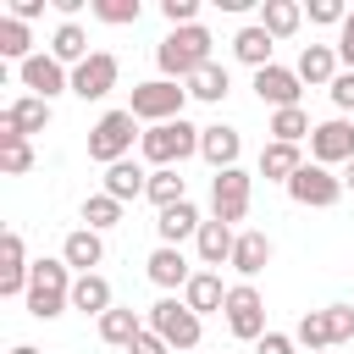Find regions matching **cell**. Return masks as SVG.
I'll return each instance as SVG.
<instances>
[{"label": "cell", "instance_id": "6da1fadb", "mask_svg": "<svg viewBox=\"0 0 354 354\" xmlns=\"http://www.w3.org/2000/svg\"><path fill=\"white\" fill-rule=\"evenodd\" d=\"M210 28H171L160 44H155V66H160V77H171V83H188L199 66H210Z\"/></svg>", "mask_w": 354, "mask_h": 354}, {"label": "cell", "instance_id": "7a4b0ae2", "mask_svg": "<svg viewBox=\"0 0 354 354\" xmlns=\"http://www.w3.org/2000/svg\"><path fill=\"white\" fill-rule=\"evenodd\" d=\"M66 271H72L66 260H33V277H28V293H22L33 321H55L72 304V277Z\"/></svg>", "mask_w": 354, "mask_h": 354}, {"label": "cell", "instance_id": "3957f363", "mask_svg": "<svg viewBox=\"0 0 354 354\" xmlns=\"http://www.w3.org/2000/svg\"><path fill=\"white\" fill-rule=\"evenodd\" d=\"M199 133L205 127H194V122H160V127H149V133H138V149H144V160L160 171V166H177V160H188V155H199Z\"/></svg>", "mask_w": 354, "mask_h": 354}, {"label": "cell", "instance_id": "277c9868", "mask_svg": "<svg viewBox=\"0 0 354 354\" xmlns=\"http://www.w3.org/2000/svg\"><path fill=\"white\" fill-rule=\"evenodd\" d=\"M133 133H138V116H133V111H105V116L88 127V160H100V166L127 160Z\"/></svg>", "mask_w": 354, "mask_h": 354}, {"label": "cell", "instance_id": "5b68a950", "mask_svg": "<svg viewBox=\"0 0 354 354\" xmlns=\"http://www.w3.org/2000/svg\"><path fill=\"white\" fill-rule=\"evenodd\" d=\"M149 332L155 337H166V348H177V354H188L194 343H199V315L183 304V299H155L149 304Z\"/></svg>", "mask_w": 354, "mask_h": 354}, {"label": "cell", "instance_id": "8992f818", "mask_svg": "<svg viewBox=\"0 0 354 354\" xmlns=\"http://www.w3.org/2000/svg\"><path fill=\"white\" fill-rule=\"evenodd\" d=\"M183 100H188L183 83L155 77V83H138V88H133V105H127V111H133L138 122H155V127H160V122H177V116H183Z\"/></svg>", "mask_w": 354, "mask_h": 354}, {"label": "cell", "instance_id": "52a82bcc", "mask_svg": "<svg viewBox=\"0 0 354 354\" xmlns=\"http://www.w3.org/2000/svg\"><path fill=\"white\" fill-rule=\"evenodd\" d=\"M227 332L243 337V343H260L266 337V299L254 293V282L227 288Z\"/></svg>", "mask_w": 354, "mask_h": 354}, {"label": "cell", "instance_id": "ba28073f", "mask_svg": "<svg viewBox=\"0 0 354 354\" xmlns=\"http://www.w3.org/2000/svg\"><path fill=\"white\" fill-rule=\"evenodd\" d=\"M288 194H293V205H304V210H326V205H337V199H343V177H332L326 166L304 160V166L293 171Z\"/></svg>", "mask_w": 354, "mask_h": 354}, {"label": "cell", "instance_id": "9c48e42d", "mask_svg": "<svg viewBox=\"0 0 354 354\" xmlns=\"http://www.w3.org/2000/svg\"><path fill=\"white\" fill-rule=\"evenodd\" d=\"M249 194H254V177L243 171V166H232V171H216L210 177V210H216V221H243V210H249Z\"/></svg>", "mask_w": 354, "mask_h": 354}, {"label": "cell", "instance_id": "30bf717a", "mask_svg": "<svg viewBox=\"0 0 354 354\" xmlns=\"http://www.w3.org/2000/svg\"><path fill=\"white\" fill-rule=\"evenodd\" d=\"M310 160L315 166H348L354 160V122H343V116L321 122L310 133Z\"/></svg>", "mask_w": 354, "mask_h": 354}, {"label": "cell", "instance_id": "8fae6325", "mask_svg": "<svg viewBox=\"0 0 354 354\" xmlns=\"http://www.w3.org/2000/svg\"><path fill=\"white\" fill-rule=\"evenodd\" d=\"M116 77H122V61L105 55V50H94L83 66H72V94L77 100H105L116 88Z\"/></svg>", "mask_w": 354, "mask_h": 354}, {"label": "cell", "instance_id": "7c38bea8", "mask_svg": "<svg viewBox=\"0 0 354 354\" xmlns=\"http://www.w3.org/2000/svg\"><path fill=\"white\" fill-rule=\"evenodd\" d=\"M254 94H260V105H271V111H288V105H299V94H304V83H299V72L293 66H260L254 72Z\"/></svg>", "mask_w": 354, "mask_h": 354}, {"label": "cell", "instance_id": "4fadbf2b", "mask_svg": "<svg viewBox=\"0 0 354 354\" xmlns=\"http://www.w3.org/2000/svg\"><path fill=\"white\" fill-rule=\"evenodd\" d=\"M22 88L39 94V100H55L61 88H72V72H66L55 55H28V61H22Z\"/></svg>", "mask_w": 354, "mask_h": 354}, {"label": "cell", "instance_id": "5bb4252c", "mask_svg": "<svg viewBox=\"0 0 354 354\" xmlns=\"http://www.w3.org/2000/svg\"><path fill=\"white\" fill-rule=\"evenodd\" d=\"M28 277H33L28 249H22V238H17V232H6V238H0V299L28 293Z\"/></svg>", "mask_w": 354, "mask_h": 354}, {"label": "cell", "instance_id": "9a60e30c", "mask_svg": "<svg viewBox=\"0 0 354 354\" xmlns=\"http://www.w3.org/2000/svg\"><path fill=\"white\" fill-rule=\"evenodd\" d=\"M199 155H205L216 171H232V166H238V155H243L238 127H221V122H216V127H205V133H199Z\"/></svg>", "mask_w": 354, "mask_h": 354}, {"label": "cell", "instance_id": "2e32d148", "mask_svg": "<svg viewBox=\"0 0 354 354\" xmlns=\"http://www.w3.org/2000/svg\"><path fill=\"white\" fill-rule=\"evenodd\" d=\"M0 122L11 127V133H44L50 127V100H39V94H22V100H11L6 111H0Z\"/></svg>", "mask_w": 354, "mask_h": 354}, {"label": "cell", "instance_id": "e0dca14e", "mask_svg": "<svg viewBox=\"0 0 354 354\" xmlns=\"http://www.w3.org/2000/svg\"><path fill=\"white\" fill-rule=\"evenodd\" d=\"M293 72H299V83H326L332 88V77H337V44H304L299 61H293Z\"/></svg>", "mask_w": 354, "mask_h": 354}, {"label": "cell", "instance_id": "ac0fdd59", "mask_svg": "<svg viewBox=\"0 0 354 354\" xmlns=\"http://www.w3.org/2000/svg\"><path fill=\"white\" fill-rule=\"evenodd\" d=\"M194 243H199V260H205V266H232L238 232H232L227 221H216V216H210V221L199 227V238H194Z\"/></svg>", "mask_w": 354, "mask_h": 354}, {"label": "cell", "instance_id": "d6986e66", "mask_svg": "<svg viewBox=\"0 0 354 354\" xmlns=\"http://www.w3.org/2000/svg\"><path fill=\"white\" fill-rule=\"evenodd\" d=\"M149 282L155 288H188L194 282V271H188V260H183V249H171V243H160L155 254H149Z\"/></svg>", "mask_w": 354, "mask_h": 354}, {"label": "cell", "instance_id": "ffe728a7", "mask_svg": "<svg viewBox=\"0 0 354 354\" xmlns=\"http://www.w3.org/2000/svg\"><path fill=\"white\" fill-rule=\"evenodd\" d=\"M61 260H66V266H77V277H83V271H94V266L105 260V243H100V232H94V227H77V232H66V243H61Z\"/></svg>", "mask_w": 354, "mask_h": 354}, {"label": "cell", "instance_id": "44dd1931", "mask_svg": "<svg viewBox=\"0 0 354 354\" xmlns=\"http://www.w3.org/2000/svg\"><path fill=\"white\" fill-rule=\"evenodd\" d=\"M72 310H83V315H105V310H116V304H111V282H105L100 271L72 277Z\"/></svg>", "mask_w": 354, "mask_h": 354}, {"label": "cell", "instance_id": "7402d4cb", "mask_svg": "<svg viewBox=\"0 0 354 354\" xmlns=\"http://www.w3.org/2000/svg\"><path fill=\"white\" fill-rule=\"evenodd\" d=\"M271 50H277V39L260 28V22H249V28H238V39H232V55L243 61V66H271Z\"/></svg>", "mask_w": 354, "mask_h": 354}, {"label": "cell", "instance_id": "603a6c76", "mask_svg": "<svg viewBox=\"0 0 354 354\" xmlns=\"http://www.w3.org/2000/svg\"><path fill=\"white\" fill-rule=\"evenodd\" d=\"M144 188H149V171H138L133 160H116V166H105V194H111L116 205H127V199H144Z\"/></svg>", "mask_w": 354, "mask_h": 354}, {"label": "cell", "instance_id": "cb8c5ba5", "mask_svg": "<svg viewBox=\"0 0 354 354\" xmlns=\"http://www.w3.org/2000/svg\"><path fill=\"white\" fill-rule=\"evenodd\" d=\"M199 227H205V221H199V210H194L188 199H183V205H171V210H160V221H155L160 243H171V249H177L183 238H199Z\"/></svg>", "mask_w": 354, "mask_h": 354}, {"label": "cell", "instance_id": "d4e9b609", "mask_svg": "<svg viewBox=\"0 0 354 354\" xmlns=\"http://www.w3.org/2000/svg\"><path fill=\"white\" fill-rule=\"evenodd\" d=\"M266 266H271V238H266V232H238L232 271H238V277H260Z\"/></svg>", "mask_w": 354, "mask_h": 354}, {"label": "cell", "instance_id": "484cf974", "mask_svg": "<svg viewBox=\"0 0 354 354\" xmlns=\"http://www.w3.org/2000/svg\"><path fill=\"white\" fill-rule=\"evenodd\" d=\"M183 304H188L194 315H205V310H227V288H221V277H216V271H194V282L183 288Z\"/></svg>", "mask_w": 354, "mask_h": 354}, {"label": "cell", "instance_id": "4316f807", "mask_svg": "<svg viewBox=\"0 0 354 354\" xmlns=\"http://www.w3.org/2000/svg\"><path fill=\"white\" fill-rule=\"evenodd\" d=\"M299 166H304V160H299V144H277V138H271V144L260 149V177H271V183H282V188L293 183Z\"/></svg>", "mask_w": 354, "mask_h": 354}, {"label": "cell", "instance_id": "83f0119b", "mask_svg": "<svg viewBox=\"0 0 354 354\" xmlns=\"http://www.w3.org/2000/svg\"><path fill=\"white\" fill-rule=\"evenodd\" d=\"M50 55H55L61 66H83L94 50H88V33H83L77 22H61V28H55V39H50Z\"/></svg>", "mask_w": 354, "mask_h": 354}, {"label": "cell", "instance_id": "f1b7e54d", "mask_svg": "<svg viewBox=\"0 0 354 354\" xmlns=\"http://www.w3.org/2000/svg\"><path fill=\"white\" fill-rule=\"evenodd\" d=\"M144 199H149V205H160V210L183 205V199H188V183H183V171H177V166H160V171H149V188H144Z\"/></svg>", "mask_w": 354, "mask_h": 354}, {"label": "cell", "instance_id": "f546056e", "mask_svg": "<svg viewBox=\"0 0 354 354\" xmlns=\"http://www.w3.org/2000/svg\"><path fill=\"white\" fill-rule=\"evenodd\" d=\"M299 22H304V11H299L293 0H266V6H260V28H266L271 39H293Z\"/></svg>", "mask_w": 354, "mask_h": 354}, {"label": "cell", "instance_id": "4dcf8cb0", "mask_svg": "<svg viewBox=\"0 0 354 354\" xmlns=\"http://www.w3.org/2000/svg\"><path fill=\"white\" fill-rule=\"evenodd\" d=\"M227 88H232V77H227V66H221V61H210V66H199V72L188 77V94H194V100H205V105L227 100Z\"/></svg>", "mask_w": 354, "mask_h": 354}, {"label": "cell", "instance_id": "1f68e13d", "mask_svg": "<svg viewBox=\"0 0 354 354\" xmlns=\"http://www.w3.org/2000/svg\"><path fill=\"white\" fill-rule=\"evenodd\" d=\"M293 343H304L310 354H326V348H332V321H326V310H304L299 326H293Z\"/></svg>", "mask_w": 354, "mask_h": 354}, {"label": "cell", "instance_id": "d6a6232c", "mask_svg": "<svg viewBox=\"0 0 354 354\" xmlns=\"http://www.w3.org/2000/svg\"><path fill=\"white\" fill-rule=\"evenodd\" d=\"M138 332H144V321H138L133 310H105V315H100V337L116 343V348H133Z\"/></svg>", "mask_w": 354, "mask_h": 354}, {"label": "cell", "instance_id": "836d02e7", "mask_svg": "<svg viewBox=\"0 0 354 354\" xmlns=\"http://www.w3.org/2000/svg\"><path fill=\"white\" fill-rule=\"evenodd\" d=\"M315 127H310V116L299 111V105H288V111H271V138L277 144H299V138H310Z\"/></svg>", "mask_w": 354, "mask_h": 354}, {"label": "cell", "instance_id": "e575fe53", "mask_svg": "<svg viewBox=\"0 0 354 354\" xmlns=\"http://www.w3.org/2000/svg\"><path fill=\"white\" fill-rule=\"evenodd\" d=\"M0 166H6L11 177H22V171L33 166V149H28V138H22V133H11L6 122H0Z\"/></svg>", "mask_w": 354, "mask_h": 354}, {"label": "cell", "instance_id": "d590c367", "mask_svg": "<svg viewBox=\"0 0 354 354\" xmlns=\"http://www.w3.org/2000/svg\"><path fill=\"white\" fill-rule=\"evenodd\" d=\"M33 39H28V22H17V17H0V55H11V61H28L33 50H28Z\"/></svg>", "mask_w": 354, "mask_h": 354}, {"label": "cell", "instance_id": "8d00e7d4", "mask_svg": "<svg viewBox=\"0 0 354 354\" xmlns=\"http://www.w3.org/2000/svg\"><path fill=\"white\" fill-rule=\"evenodd\" d=\"M83 221H88L94 232H105V227L122 221V205H116L111 194H88V199H83Z\"/></svg>", "mask_w": 354, "mask_h": 354}, {"label": "cell", "instance_id": "74e56055", "mask_svg": "<svg viewBox=\"0 0 354 354\" xmlns=\"http://www.w3.org/2000/svg\"><path fill=\"white\" fill-rule=\"evenodd\" d=\"M88 11L100 17V22H111V28H127V22H138V0H88Z\"/></svg>", "mask_w": 354, "mask_h": 354}, {"label": "cell", "instance_id": "f35d334b", "mask_svg": "<svg viewBox=\"0 0 354 354\" xmlns=\"http://www.w3.org/2000/svg\"><path fill=\"white\" fill-rule=\"evenodd\" d=\"M160 17H166L171 28H194V17H199V0H160Z\"/></svg>", "mask_w": 354, "mask_h": 354}, {"label": "cell", "instance_id": "ab89813d", "mask_svg": "<svg viewBox=\"0 0 354 354\" xmlns=\"http://www.w3.org/2000/svg\"><path fill=\"white\" fill-rule=\"evenodd\" d=\"M326 321H332V343H348L354 337V310L348 304H326Z\"/></svg>", "mask_w": 354, "mask_h": 354}, {"label": "cell", "instance_id": "60d3db41", "mask_svg": "<svg viewBox=\"0 0 354 354\" xmlns=\"http://www.w3.org/2000/svg\"><path fill=\"white\" fill-rule=\"evenodd\" d=\"M310 22H337L343 28L348 22V6L343 0H310Z\"/></svg>", "mask_w": 354, "mask_h": 354}, {"label": "cell", "instance_id": "b9f144b4", "mask_svg": "<svg viewBox=\"0 0 354 354\" xmlns=\"http://www.w3.org/2000/svg\"><path fill=\"white\" fill-rule=\"evenodd\" d=\"M326 94H332V105H337V111H354V72H337Z\"/></svg>", "mask_w": 354, "mask_h": 354}, {"label": "cell", "instance_id": "7bdbcfd3", "mask_svg": "<svg viewBox=\"0 0 354 354\" xmlns=\"http://www.w3.org/2000/svg\"><path fill=\"white\" fill-rule=\"evenodd\" d=\"M127 354H171V348H166V337H155V332L144 326V332L133 337V348H127Z\"/></svg>", "mask_w": 354, "mask_h": 354}, {"label": "cell", "instance_id": "ee69618b", "mask_svg": "<svg viewBox=\"0 0 354 354\" xmlns=\"http://www.w3.org/2000/svg\"><path fill=\"white\" fill-rule=\"evenodd\" d=\"M337 61H343V66L354 72V17H348V22L337 28Z\"/></svg>", "mask_w": 354, "mask_h": 354}, {"label": "cell", "instance_id": "f6af8a7d", "mask_svg": "<svg viewBox=\"0 0 354 354\" xmlns=\"http://www.w3.org/2000/svg\"><path fill=\"white\" fill-rule=\"evenodd\" d=\"M254 354H293V337H282V332H266V337L254 343Z\"/></svg>", "mask_w": 354, "mask_h": 354}, {"label": "cell", "instance_id": "bcb514c9", "mask_svg": "<svg viewBox=\"0 0 354 354\" xmlns=\"http://www.w3.org/2000/svg\"><path fill=\"white\" fill-rule=\"evenodd\" d=\"M39 11H44V0H11V17H17V22H33Z\"/></svg>", "mask_w": 354, "mask_h": 354}, {"label": "cell", "instance_id": "7dc6e473", "mask_svg": "<svg viewBox=\"0 0 354 354\" xmlns=\"http://www.w3.org/2000/svg\"><path fill=\"white\" fill-rule=\"evenodd\" d=\"M343 188H348V194H354V160H348V166H343Z\"/></svg>", "mask_w": 354, "mask_h": 354}, {"label": "cell", "instance_id": "c3c4849f", "mask_svg": "<svg viewBox=\"0 0 354 354\" xmlns=\"http://www.w3.org/2000/svg\"><path fill=\"white\" fill-rule=\"evenodd\" d=\"M11 354H39V348H33V343H17V348H11Z\"/></svg>", "mask_w": 354, "mask_h": 354}, {"label": "cell", "instance_id": "681fc988", "mask_svg": "<svg viewBox=\"0 0 354 354\" xmlns=\"http://www.w3.org/2000/svg\"><path fill=\"white\" fill-rule=\"evenodd\" d=\"M348 17H354V11H348Z\"/></svg>", "mask_w": 354, "mask_h": 354}]
</instances>
